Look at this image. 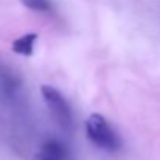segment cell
Returning <instances> with one entry per match:
<instances>
[{
  "label": "cell",
  "mask_w": 160,
  "mask_h": 160,
  "mask_svg": "<svg viewBox=\"0 0 160 160\" xmlns=\"http://www.w3.org/2000/svg\"><path fill=\"white\" fill-rule=\"evenodd\" d=\"M34 160H67V151L62 143L56 140H48L47 143L42 145Z\"/></svg>",
  "instance_id": "obj_3"
},
{
  "label": "cell",
  "mask_w": 160,
  "mask_h": 160,
  "mask_svg": "<svg viewBox=\"0 0 160 160\" xmlns=\"http://www.w3.org/2000/svg\"><path fill=\"white\" fill-rule=\"evenodd\" d=\"M86 132L89 140L100 149L104 151H117L121 148V140L107 120L100 113H92L86 121Z\"/></svg>",
  "instance_id": "obj_1"
},
{
  "label": "cell",
  "mask_w": 160,
  "mask_h": 160,
  "mask_svg": "<svg viewBox=\"0 0 160 160\" xmlns=\"http://www.w3.org/2000/svg\"><path fill=\"white\" fill-rule=\"evenodd\" d=\"M42 97L47 103V107L50 113L53 115L54 121L64 129L70 131L73 126V113L68 106L67 100L62 97V93L52 86H42Z\"/></svg>",
  "instance_id": "obj_2"
},
{
  "label": "cell",
  "mask_w": 160,
  "mask_h": 160,
  "mask_svg": "<svg viewBox=\"0 0 160 160\" xmlns=\"http://www.w3.org/2000/svg\"><path fill=\"white\" fill-rule=\"evenodd\" d=\"M20 82L19 79L11 73V70L5 68L3 64H0V89L3 90V93L6 97H11L16 93V90L19 89Z\"/></svg>",
  "instance_id": "obj_5"
},
{
  "label": "cell",
  "mask_w": 160,
  "mask_h": 160,
  "mask_svg": "<svg viewBox=\"0 0 160 160\" xmlns=\"http://www.w3.org/2000/svg\"><path fill=\"white\" fill-rule=\"evenodd\" d=\"M20 2L33 11H41V12L52 11V2L50 0H20Z\"/></svg>",
  "instance_id": "obj_6"
},
{
  "label": "cell",
  "mask_w": 160,
  "mask_h": 160,
  "mask_svg": "<svg viewBox=\"0 0 160 160\" xmlns=\"http://www.w3.org/2000/svg\"><path fill=\"white\" fill-rule=\"evenodd\" d=\"M36 41H38V34H36V33L23 34V36L17 38V39L12 42V50L17 54H22V56H31V54H33V50H34Z\"/></svg>",
  "instance_id": "obj_4"
}]
</instances>
